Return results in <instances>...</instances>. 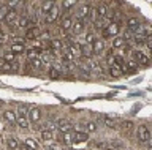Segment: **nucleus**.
Returning <instances> with one entry per match:
<instances>
[{"label":"nucleus","mask_w":152,"mask_h":150,"mask_svg":"<svg viewBox=\"0 0 152 150\" xmlns=\"http://www.w3.org/2000/svg\"><path fill=\"white\" fill-rule=\"evenodd\" d=\"M22 149L24 150H38V142L33 138H26L22 144Z\"/></svg>","instance_id":"a211bd4d"},{"label":"nucleus","mask_w":152,"mask_h":150,"mask_svg":"<svg viewBox=\"0 0 152 150\" xmlns=\"http://www.w3.org/2000/svg\"><path fill=\"white\" fill-rule=\"evenodd\" d=\"M41 54H43V49L40 48V46L28 48L26 51V55H27V59L30 60V62H33V60H37V59H41Z\"/></svg>","instance_id":"1a4fd4ad"},{"label":"nucleus","mask_w":152,"mask_h":150,"mask_svg":"<svg viewBox=\"0 0 152 150\" xmlns=\"http://www.w3.org/2000/svg\"><path fill=\"white\" fill-rule=\"evenodd\" d=\"M40 138L43 142H49V141L54 139V133L49 130H41V133H40Z\"/></svg>","instance_id":"4be33fe9"},{"label":"nucleus","mask_w":152,"mask_h":150,"mask_svg":"<svg viewBox=\"0 0 152 150\" xmlns=\"http://www.w3.org/2000/svg\"><path fill=\"white\" fill-rule=\"evenodd\" d=\"M16 29H28V16L27 14H22L19 16V19L16 22Z\"/></svg>","instance_id":"aec40b11"},{"label":"nucleus","mask_w":152,"mask_h":150,"mask_svg":"<svg viewBox=\"0 0 152 150\" xmlns=\"http://www.w3.org/2000/svg\"><path fill=\"white\" fill-rule=\"evenodd\" d=\"M7 145L10 150H19V147H21V144H19V141L14 138V136H10V138L7 139Z\"/></svg>","instance_id":"412c9836"},{"label":"nucleus","mask_w":152,"mask_h":150,"mask_svg":"<svg viewBox=\"0 0 152 150\" xmlns=\"http://www.w3.org/2000/svg\"><path fill=\"white\" fill-rule=\"evenodd\" d=\"M0 7H2V5H0Z\"/></svg>","instance_id":"ea45409f"},{"label":"nucleus","mask_w":152,"mask_h":150,"mask_svg":"<svg viewBox=\"0 0 152 150\" xmlns=\"http://www.w3.org/2000/svg\"><path fill=\"white\" fill-rule=\"evenodd\" d=\"M90 48H92V52H94L95 55H102V54L104 52V41H103L102 38H97Z\"/></svg>","instance_id":"ddd939ff"},{"label":"nucleus","mask_w":152,"mask_h":150,"mask_svg":"<svg viewBox=\"0 0 152 150\" xmlns=\"http://www.w3.org/2000/svg\"><path fill=\"white\" fill-rule=\"evenodd\" d=\"M3 120L5 122H8L10 125H16V111H13V109H7L3 112Z\"/></svg>","instance_id":"dca6fc26"},{"label":"nucleus","mask_w":152,"mask_h":150,"mask_svg":"<svg viewBox=\"0 0 152 150\" xmlns=\"http://www.w3.org/2000/svg\"><path fill=\"white\" fill-rule=\"evenodd\" d=\"M10 71H13V63L2 62V65H0V73H10Z\"/></svg>","instance_id":"c756f323"},{"label":"nucleus","mask_w":152,"mask_h":150,"mask_svg":"<svg viewBox=\"0 0 152 150\" xmlns=\"http://www.w3.org/2000/svg\"><path fill=\"white\" fill-rule=\"evenodd\" d=\"M48 150H57V149H54V147H49V149H48Z\"/></svg>","instance_id":"e433bc0d"},{"label":"nucleus","mask_w":152,"mask_h":150,"mask_svg":"<svg viewBox=\"0 0 152 150\" xmlns=\"http://www.w3.org/2000/svg\"><path fill=\"white\" fill-rule=\"evenodd\" d=\"M54 5H56L54 2H43V3H40V10H38V11H40L41 14H46V13L51 11V8Z\"/></svg>","instance_id":"5701e85b"},{"label":"nucleus","mask_w":152,"mask_h":150,"mask_svg":"<svg viewBox=\"0 0 152 150\" xmlns=\"http://www.w3.org/2000/svg\"><path fill=\"white\" fill-rule=\"evenodd\" d=\"M84 128H86V131L84 133H94V131H97V123L95 122H87V123L84 125Z\"/></svg>","instance_id":"cd10ccee"},{"label":"nucleus","mask_w":152,"mask_h":150,"mask_svg":"<svg viewBox=\"0 0 152 150\" xmlns=\"http://www.w3.org/2000/svg\"><path fill=\"white\" fill-rule=\"evenodd\" d=\"M0 65H2V60H0Z\"/></svg>","instance_id":"58836bf2"},{"label":"nucleus","mask_w":152,"mask_h":150,"mask_svg":"<svg viewBox=\"0 0 152 150\" xmlns=\"http://www.w3.org/2000/svg\"><path fill=\"white\" fill-rule=\"evenodd\" d=\"M103 123L106 125L108 128H116V126H117V125H116V120L111 119V117H108V115L103 117Z\"/></svg>","instance_id":"c85d7f7f"},{"label":"nucleus","mask_w":152,"mask_h":150,"mask_svg":"<svg viewBox=\"0 0 152 150\" xmlns=\"http://www.w3.org/2000/svg\"><path fill=\"white\" fill-rule=\"evenodd\" d=\"M71 30H73V33H76V35L83 33V32L86 30V21L75 19L73 21V25H71Z\"/></svg>","instance_id":"2eb2a0df"},{"label":"nucleus","mask_w":152,"mask_h":150,"mask_svg":"<svg viewBox=\"0 0 152 150\" xmlns=\"http://www.w3.org/2000/svg\"><path fill=\"white\" fill-rule=\"evenodd\" d=\"M90 16H92V7H90L89 3H84V5H81V7L78 8V11H76V19L87 21Z\"/></svg>","instance_id":"39448f33"},{"label":"nucleus","mask_w":152,"mask_h":150,"mask_svg":"<svg viewBox=\"0 0 152 150\" xmlns=\"http://www.w3.org/2000/svg\"><path fill=\"white\" fill-rule=\"evenodd\" d=\"M26 44L24 43H13L11 46H10V52H11L13 55H21V54H26Z\"/></svg>","instance_id":"4468645a"},{"label":"nucleus","mask_w":152,"mask_h":150,"mask_svg":"<svg viewBox=\"0 0 152 150\" xmlns=\"http://www.w3.org/2000/svg\"><path fill=\"white\" fill-rule=\"evenodd\" d=\"M92 13L97 16V21H98V19L102 21L103 17L106 16V13H108V3H98L97 8H95V10H92Z\"/></svg>","instance_id":"9d476101"},{"label":"nucleus","mask_w":152,"mask_h":150,"mask_svg":"<svg viewBox=\"0 0 152 150\" xmlns=\"http://www.w3.org/2000/svg\"><path fill=\"white\" fill-rule=\"evenodd\" d=\"M125 44H127V43L124 41L122 36H116V38H113V48H111V49H113V51H114V49H122Z\"/></svg>","instance_id":"b1692460"},{"label":"nucleus","mask_w":152,"mask_h":150,"mask_svg":"<svg viewBox=\"0 0 152 150\" xmlns=\"http://www.w3.org/2000/svg\"><path fill=\"white\" fill-rule=\"evenodd\" d=\"M28 117H27V111L26 109H19L16 111V125L21 130H27L28 128Z\"/></svg>","instance_id":"20e7f679"},{"label":"nucleus","mask_w":152,"mask_h":150,"mask_svg":"<svg viewBox=\"0 0 152 150\" xmlns=\"http://www.w3.org/2000/svg\"><path fill=\"white\" fill-rule=\"evenodd\" d=\"M73 139H71V133H64L62 134V144H71Z\"/></svg>","instance_id":"473e14b6"},{"label":"nucleus","mask_w":152,"mask_h":150,"mask_svg":"<svg viewBox=\"0 0 152 150\" xmlns=\"http://www.w3.org/2000/svg\"><path fill=\"white\" fill-rule=\"evenodd\" d=\"M27 117H28V122H32V123H38V122L41 120V117H43V112L40 107H32L30 111L27 112Z\"/></svg>","instance_id":"0eeeda50"},{"label":"nucleus","mask_w":152,"mask_h":150,"mask_svg":"<svg viewBox=\"0 0 152 150\" xmlns=\"http://www.w3.org/2000/svg\"><path fill=\"white\" fill-rule=\"evenodd\" d=\"M14 59H16V55H13L11 52H5L3 57H2V62H8V63H14Z\"/></svg>","instance_id":"7c9ffc66"},{"label":"nucleus","mask_w":152,"mask_h":150,"mask_svg":"<svg viewBox=\"0 0 152 150\" xmlns=\"http://www.w3.org/2000/svg\"><path fill=\"white\" fill-rule=\"evenodd\" d=\"M5 41H7V33H5L3 30H0V44L5 43Z\"/></svg>","instance_id":"c9c22d12"},{"label":"nucleus","mask_w":152,"mask_h":150,"mask_svg":"<svg viewBox=\"0 0 152 150\" xmlns=\"http://www.w3.org/2000/svg\"><path fill=\"white\" fill-rule=\"evenodd\" d=\"M48 74H49L51 79H59L62 71H60V70H57V68H54V67H51L49 70H48Z\"/></svg>","instance_id":"a878e982"},{"label":"nucleus","mask_w":152,"mask_h":150,"mask_svg":"<svg viewBox=\"0 0 152 150\" xmlns=\"http://www.w3.org/2000/svg\"><path fill=\"white\" fill-rule=\"evenodd\" d=\"M75 7H76V2H64V3H62V10H64L66 14H68Z\"/></svg>","instance_id":"bb28decb"},{"label":"nucleus","mask_w":152,"mask_h":150,"mask_svg":"<svg viewBox=\"0 0 152 150\" xmlns=\"http://www.w3.org/2000/svg\"><path fill=\"white\" fill-rule=\"evenodd\" d=\"M121 128H122V131L124 133H128V131H130L132 128H133V122L132 120H125V122H122V125H121Z\"/></svg>","instance_id":"2f4dec72"},{"label":"nucleus","mask_w":152,"mask_h":150,"mask_svg":"<svg viewBox=\"0 0 152 150\" xmlns=\"http://www.w3.org/2000/svg\"><path fill=\"white\" fill-rule=\"evenodd\" d=\"M18 19H19L18 10H10V11L7 13V16L3 17V24H7V25H10V27L13 29V25H16Z\"/></svg>","instance_id":"423d86ee"},{"label":"nucleus","mask_w":152,"mask_h":150,"mask_svg":"<svg viewBox=\"0 0 152 150\" xmlns=\"http://www.w3.org/2000/svg\"><path fill=\"white\" fill-rule=\"evenodd\" d=\"M0 49H2V44H0Z\"/></svg>","instance_id":"4c0bfd02"},{"label":"nucleus","mask_w":152,"mask_h":150,"mask_svg":"<svg viewBox=\"0 0 152 150\" xmlns=\"http://www.w3.org/2000/svg\"><path fill=\"white\" fill-rule=\"evenodd\" d=\"M132 60H135V62L138 63V67H140V63L141 65H144V67H147L149 65V55H147L144 51H141V49H135V51H132Z\"/></svg>","instance_id":"7ed1b4c3"},{"label":"nucleus","mask_w":152,"mask_h":150,"mask_svg":"<svg viewBox=\"0 0 152 150\" xmlns=\"http://www.w3.org/2000/svg\"><path fill=\"white\" fill-rule=\"evenodd\" d=\"M73 21H75V17L71 16V14H65V16H62V19H60V29L64 30V32H66V30H71Z\"/></svg>","instance_id":"9b49d317"},{"label":"nucleus","mask_w":152,"mask_h":150,"mask_svg":"<svg viewBox=\"0 0 152 150\" xmlns=\"http://www.w3.org/2000/svg\"><path fill=\"white\" fill-rule=\"evenodd\" d=\"M56 126L60 130L62 134H64V133H70V130H71V123H70L68 120H59Z\"/></svg>","instance_id":"6ab92c4d"},{"label":"nucleus","mask_w":152,"mask_h":150,"mask_svg":"<svg viewBox=\"0 0 152 150\" xmlns=\"http://www.w3.org/2000/svg\"><path fill=\"white\" fill-rule=\"evenodd\" d=\"M71 139H73L75 144L87 142V141H89V134L84 133V131H75V133H71Z\"/></svg>","instance_id":"f8f14e48"},{"label":"nucleus","mask_w":152,"mask_h":150,"mask_svg":"<svg viewBox=\"0 0 152 150\" xmlns=\"http://www.w3.org/2000/svg\"><path fill=\"white\" fill-rule=\"evenodd\" d=\"M136 139L140 144H151V130L147 125H140L136 130Z\"/></svg>","instance_id":"f03ea898"},{"label":"nucleus","mask_w":152,"mask_h":150,"mask_svg":"<svg viewBox=\"0 0 152 150\" xmlns=\"http://www.w3.org/2000/svg\"><path fill=\"white\" fill-rule=\"evenodd\" d=\"M109 74H111L113 78H121L122 74H124V71H122V68H119V67H116V65H109Z\"/></svg>","instance_id":"393cba45"},{"label":"nucleus","mask_w":152,"mask_h":150,"mask_svg":"<svg viewBox=\"0 0 152 150\" xmlns=\"http://www.w3.org/2000/svg\"><path fill=\"white\" fill-rule=\"evenodd\" d=\"M59 14H60V10L57 8V5H54L51 8V11L45 14V24H52V22H56Z\"/></svg>","instance_id":"6e6552de"},{"label":"nucleus","mask_w":152,"mask_h":150,"mask_svg":"<svg viewBox=\"0 0 152 150\" xmlns=\"http://www.w3.org/2000/svg\"><path fill=\"white\" fill-rule=\"evenodd\" d=\"M121 29H122V21L109 22V24H106V27L102 30V35H103V38H116L119 35V32H121Z\"/></svg>","instance_id":"f257e3e1"},{"label":"nucleus","mask_w":152,"mask_h":150,"mask_svg":"<svg viewBox=\"0 0 152 150\" xmlns=\"http://www.w3.org/2000/svg\"><path fill=\"white\" fill-rule=\"evenodd\" d=\"M43 65H45V62H43L41 59H37V60H33V62H32V67L33 68H41Z\"/></svg>","instance_id":"f704fd0d"},{"label":"nucleus","mask_w":152,"mask_h":150,"mask_svg":"<svg viewBox=\"0 0 152 150\" xmlns=\"http://www.w3.org/2000/svg\"><path fill=\"white\" fill-rule=\"evenodd\" d=\"M40 36V29L38 27H28L26 30V33H24V38L26 40H35Z\"/></svg>","instance_id":"f3484780"},{"label":"nucleus","mask_w":152,"mask_h":150,"mask_svg":"<svg viewBox=\"0 0 152 150\" xmlns=\"http://www.w3.org/2000/svg\"><path fill=\"white\" fill-rule=\"evenodd\" d=\"M95 40H97V36H95L94 33H89L87 36H86V43H87V46H92Z\"/></svg>","instance_id":"72a5a7b5"}]
</instances>
